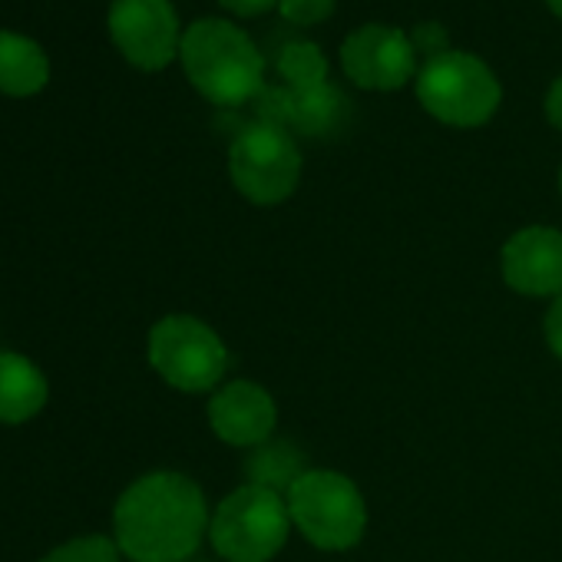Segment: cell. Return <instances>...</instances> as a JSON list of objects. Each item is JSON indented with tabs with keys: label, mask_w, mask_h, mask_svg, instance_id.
<instances>
[{
	"label": "cell",
	"mask_w": 562,
	"mask_h": 562,
	"mask_svg": "<svg viewBox=\"0 0 562 562\" xmlns=\"http://www.w3.org/2000/svg\"><path fill=\"white\" fill-rule=\"evenodd\" d=\"M50 77V60L37 41L0 31V93L8 97H31Z\"/></svg>",
	"instance_id": "5bb4252c"
},
{
	"label": "cell",
	"mask_w": 562,
	"mask_h": 562,
	"mask_svg": "<svg viewBox=\"0 0 562 562\" xmlns=\"http://www.w3.org/2000/svg\"><path fill=\"white\" fill-rule=\"evenodd\" d=\"M338 8V0H278V11L295 27H315L325 24Z\"/></svg>",
	"instance_id": "ac0fdd59"
},
{
	"label": "cell",
	"mask_w": 562,
	"mask_h": 562,
	"mask_svg": "<svg viewBox=\"0 0 562 562\" xmlns=\"http://www.w3.org/2000/svg\"><path fill=\"white\" fill-rule=\"evenodd\" d=\"M289 536V499L255 483L232 490L215 506L209 522V542L225 562H271L285 549Z\"/></svg>",
	"instance_id": "3957f363"
},
{
	"label": "cell",
	"mask_w": 562,
	"mask_h": 562,
	"mask_svg": "<svg viewBox=\"0 0 562 562\" xmlns=\"http://www.w3.org/2000/svg\"><path fill=\"white\" fill-rule=\"evenodd\" d=\"M503 281L522 299L562 295V232L549 225H529L506 238L499 251Z\"/></svg>",
	"instance_id": "30bf717a"
},
{
	"label": "cell",
	"mask_w": 562,
	"mask_h": 562,
	"mask_svg": "<svg viewBox=\"0 0 562 562\" xmlns=\"http://www.w3.org/2000/svg\"><path fill=\"white\" fill-rule=\"evenodd\" d=\"M228 176L251 205H281L302 182V153L292 130L251 120L228 149Z\"/></svg>",
	"instance_id": "52a82bcc"
},
{
	"label": "cell",
	"mask_w": 562,
	"mask_h": 562,
	"mask_svg": "<svg viewBox=\"0 0 562 562\" xmlns=\"http://www.w3.org/2000/svg\"><path fill=\"white\" fill-rule=\"evenodd\" d=\"M546 120L562 133V77H555L546 93Z\"/></svg>",
	"instance_id": "7402d4cb"
},
{
	"label": "cell",
	"mask_w": 562,
	"mask_h": 562,
	"mask_svg": "<svg viewBox=\"0 0 562 562\" xmlns=\"http://www.w3.org/2000/svg\"><path fill=\"white\" fill-rule=\"evenodd\" d=\"M292 526L325 552H348L368 532V503L358 483L338 470H308L285 493Z\"/></svg>",
	"instance_id": "5b68a950"
},
{
	"label": "cell",
	"mask_w": 562,
	"mask_h": 562,
	"mask_svg": "<svg viewBox=\"0 0 562 562\" xmlns=\"http://www.w3.org/2000/svg\"><path fill=\"white\" fill-rule=\"evenodd\" d=\"M110 34L120 54L139 70L169 67L182 44L172 0H113Z\"/></svg>",
	"instance_id": "9c48e42d"
},
{
	"label": "cell",
	"mask_w": 562,
	"mask_h": 562,
	"mask_svg": "<svg viewBox=\"0 0 562 562\" xmlns=\"http://www.w3.org/2000/svg\"><path fill=\"white\" fill-rule=\"evenodd\" d=\"M209 427L212 434L238 450H255L271 440L278 427L274 397L255 381H228L209 397Z\"/></svg>",
	"instance_id": "8fae6325"
},
{
	"label": "cell",
	"mask_w": 562,
	"mask_h": 562,
	"mask_svg": "<svg viewBox=\"0 0 562 562\" xmlns=\"http://www.w3.org/2000/svg\"><path fill=\"white\" fill-rule=\"evenodd\" d=\"M411 41H414V47L430 50V57H437V54L447 50V31H443L440 24H420V27L414 31Z\"/></svg>",
	"instance_id": "ffe728a7"
},
{
	"label": "cell",
	"mask_w": 562,
	"mask_h": 562,
	"mask_svg": "<svg viewBox=\"0 0 562 562\" xmlns=\"http://www.w3.org/2000/svg\"><path fill=\"white\" fill-rule=\"evenodd\" d=\"M559 192H562V166H559Z\"/></svg>",
	"instance_id": "cb8c5ba5"
},
{
	"label": "cell",
	"mask_w": 562,
	"mask_h": 562,
	"mask_svg": "<svg viewBox=\"0 0 562 562\" xmlns=\"http://www.w3.org/2000/svg\"><path fill=\"white\" fill-rule=\"evenodd\" d=\"M542 335H546V345H549L552 358L562 361V295L549 302V312H546V322H542Z\"/></svg>",
	"instance_id": "d6986e66"
},
{
	"label": "cell",
	"mask_w": 562,
	"mask_h": 562,
	"mask_svg": "<svg viewBox=\"0 0 562 562\" xmlns=\"http://www.w3.org/2000/svg\"><path fill=\"white\" fill-rule=\"evenodd\" d=\"M41 562H123V552L110 536H77L50 549Z\"/></svg>",
	"instance_id": "e0dca14e"
},
{
	"label": "cell",
	"mask_w": 562,
	"mask_h": 562,
	"mask_svg": "<svg viewBox=\"0 0 562 562\" xmlns=\"http://www.w3.org/2000/svg\"><path fill=\"white\" fill-rule=\"evenodd\" d=\"M218 4L235 18H261L271 8H278V0H218Z\"/></svg>",
	"instance_id": "44dd1931"
},
{
	"label": "cell",
	"mask_w": 562,
	"mask_h": 562,
	"mask_svg": "<svg viewBox=\"0 0 562 562\" xmlns=\"http://www.w3.org/2000/svg\"><path fill=\"white\" fill-rule=\"evenodd\" d=\"M189 83L215 106H248L265 87V57L251 37L222 18L195 21L179 44Z\"/></svg>",
	"instance_id": "7a4b0ae2"
},
{
	"label": "cell",
	"mask_w": 562,
	"mask_h": 562,
	"mask_svg": "<svg viewBox=\"0 0 562 562\" xmlns=\"http://www.w3.org/2000/svg\"><path fill=\"white\" fill-rule=\"evenodd\" d=\"M351 103L335 83H322L312 90L285 87V130L302 136H331L348 123Z\"/></svg>",
	"instance_id": "4fadbf2b"
},
{
	"label": "cell",
	"mask_w": 562,
	"mask_h": 562,
	"mask_svg": "<svg viewBox=\"0 0 562 562\" xmlns=\"http://www.w3.org/2000/svg\"><path fill=\"white\" fill-rule=\"evenodd\" d=\"M274 67L281 77V87H289V90H312V87L328 83V60H325L322 47L312 41L285 44Z\"/></svg>",
	"instance_id": "2e32d148"
},
{
	"label": "cell",
	"mask_w": 562,
	"mask_h": 562,
	"mask_svg": "<svg viewBox=\"0 0 562 562\" xmlns=\"http://www.w3.org/2000/svg\"><path fill=\"white\" fill-rule=\"evenodd\" d=\"M417 103L443 126L476 130L496 116L503 87L480 57L443 50L417 70Z\"/></svg>",
	"instance_id": "277c9868"
},
{
	"label": "cell",
	"mask_w": 562,
	"mask_h": 562,
	"mask_svg": "<svg viewBox=\"0 0 562 562\" xmlns=\"http://www.w3.org/2000/svg\"><path fill=\"white\" fill-rule=\"evenodd\" d=\"M546 8H549V11H552L559 21H562V0H546Z\"/></svg>",
	"instance_id": "603a6c76"
},
{
	"label": "cell",
	"mask_w": 562,
	"mask_h": 562,
	"mask_svg": "<svg viewBox=\"0 0 562 562\" xmlns=\"http://www.w3.org/2000/svg\"><path fill=\"white\" fill-rule=\"evenodd\" d=\"M341 70L361 90L391 93L417 77L414 41L387 24H364L341 44Z\"/></svg>",
	"instance_id": "ba28073f"
},
{
	"label": "cell",
	"mask_w": 562,
	"mask_h": 562,
	"mask_svg": "<svg viewBox=\"0 0 562 562\" xmlns=\"http://www.w3.org/2000/svg\"><path fill=\"white\" fill-rule=\"evenodd\" d=\"M202 486L176 470L133 480L113 506V539L133 562H186L209 536Z\"/></svg>",
	"instance_id": "6da1fadb"
},
{
	"label": "cell",
	"mask_w": 562,
	"mask_h": 562,
	"mask_svg": "<svg viewBox=\"0 0 562 562\" xmlns=\"http://www.w3.org/2000/svg\"><path fill=\"white\" fill-rule=\"evenodd\" d=\"M245 470H248V483L268 486V490L285 496L295 486V480H302L312 467L305 463L299 447H292L285 440H268V443L251 450Z\"/></svg>",
	"instance_id": "9a60e30c"
},
{
	"label": "cell",
	"mask_w": 562,
	"mask_h": 562,
	"mask_svg": "<svg viewBox=\"0 0 562 562\" xmlns=\"http://www.w3.org/2000/svg\"><path fill=\"white\" fill-rule=\"evenodd\" d=\"M146 358L153 371L182 394H209L222 387L228 348L215 328L195 315H166L149 328Z\"/></svg>",
	"instance_id": "8992f818"
},
{
	"label": "cell",
	"mask_w": 562,
	"mask_h": 562,
	"mask_svg": "<svg viewBox=\"0 0 562 562\" xmlns=\"http://www.w3.org/2000/svg\"><path fill=\"white\" fill-rule=\"evenodd\" d=\"M50 397L47 374L18 351H0V424L34 420Z\"/></svg>",
	"instance_id": "7c38bea8"
}]
</instances>
